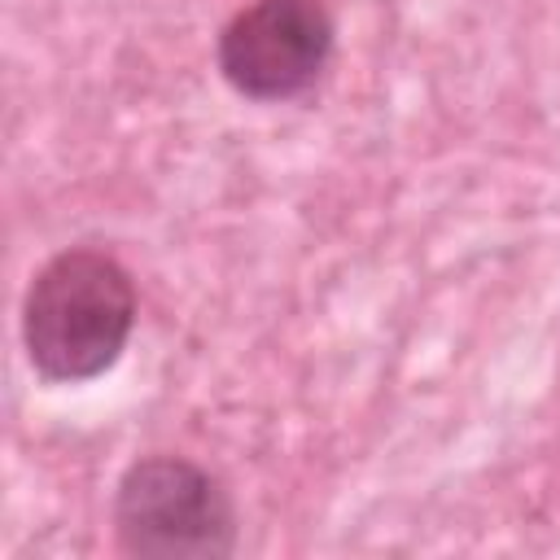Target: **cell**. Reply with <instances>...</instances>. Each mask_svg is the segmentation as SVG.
<instances>
[{
    "mask_svg": "<svg viewBox=\"0 0 560 560\" xmlns=\"http://www.w3.org/2000/svg\"><path fill=\"white\" fill-rule=\"evenodd\" d=\"M136 324V284L101 249H61L26 284L22 346L44 381H92L109 372Z\"/></svg>",
    "mask_w": 560,
    "mask_h": 560,
    "instance_id": "1",
    "label": "cell"
},
{
    "mask_svg": "<svg viewBox=\"0 0 560 560\" xmlns=\"http://www.w3.org/2000/svg\"><path fill=\"white\" fill-rule=\"evenodd\" d=\"M114 534L144 560H223L236 551V508L201 464L144 455L114 490Z\"/></svg>",
    "mask_w": 560,
    "mask_h": 560,
    "instance_id": "2",
    "label": "cell"
},
{
    "mask_svg": "<svg viewBox=\"0 0 560 560\" xmlns=\"http://www.w3.org/2000/svg\"><path fill=\"white\" fill-rule=\"evenodd\" d=\"M219 74L249 101L302 96L332 57V18L319 0H254L219 31Z\"/></svg>",
    "mask_w": 560,
    "mask_h": 560,
    "instance_id": "3",
    "label": "cell"
}]
</instances>
